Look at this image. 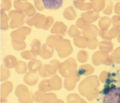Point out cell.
Segmentation results:
<instances>
[{
	"label": "cell",
	"instance_id": "obj_3",
	"mask_svg": "<svg viewBox=\"0 0 120 103\" xmlns=\"http://www.w3.org/2000/svg\"><path fill=\"white\" fill-rule=\"evenodd\" d=\"M38 88L40 91L43 92L53 90L49 79H44L42 81L39 85Z\"/></svg>",
	"mask_w": 120,
	"mask_h": 103
},
{
	"label": "cell",
	"instance_id": "obj_1",
	"mask_svg": "<svg viewBox=\"0 0 120 103\" xmlns=\"http://www.w3.org/2000/svg\"><path fill=\"white\" fill-rule=\"evenodd\" d=\"M38 75L35 73L28 72L24 75V80L27 85L33 86L35 85L38 81Z\"/></svg>",
	"mask_w": 120,
	"mask_h": 103
},
{
	"label": "cell",
	"instance_id": "obj_2",
	"mask_svg": "<svg viewBox=\"0 0 120 103\" xmlns=\"http://www.w3.org/2000/svg\"><path fill=\"white\" fill-rule=\"evenodd\" d=\"M62 0H43L42 3L45 8L48 9H57L62 6Z\"/></svg>",
	"mask_w": 120,
	"mask_h": 103
},
{
	"label": "cell",
	"instance_id": "obj_4",
	"mask_svg": "<svg viewBox=\"0 0 120 103\" xmlns=\"http://www.w3.org/2000/svg\"><path fill=\"white\" fill-rule=\"evenodd\" d=\"M13 88V85L11 82L6 81L3 83L1 86V90L2 92H6L8 94L11 92Z\"/></svg>",
	"mask_w": 120,
	"mask_h": 103
}]
</instances>
